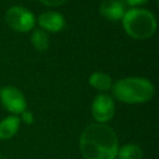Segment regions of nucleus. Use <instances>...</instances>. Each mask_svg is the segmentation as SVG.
Listing matches in <instances>:
<instances>
[{
	"label": "nucleus",
	"instance_id": "7",
	"mask_svg": "<svg viewBox=\"0 0 159 159\" xmlns=\"http://www.w3.org/2000/svg\"><path fill=\"white\" fill-rule=\"evenodd\" d=\"M39 25L50 32H58L65 27V17L56 11H45L37 17Z\"/></svg>",
	"mask_w": 159,
	"mask_h": 159
},
{
	"label": "nucleus",
	"instance_id": "1",
	"mask_svg": "<svg viewBox=\"0 0 159 159\" xmlns=\"http://www.w3.org/2000/svg\"><path fill=\"white\" fill-rule=\"evenodd\" d=\"M118 148L116 132L103 123L89 124L80 138V150L84 159H116Z\"/></svg>",
	"mask_w": 159,
	"mask_h": 159
},
{
	"label": "nucleus",
	"instance_id": "6",
	"mask_svg": "<svg viewBox=\"0 0 159 159\" xmlns=\"http://www.w3.org/2000/svg\"><path fill=\"white\" fill-rule=\"evenodd\" d=\"M114 102L113 98L109 94L106 93H101L97 94L92 102V116L93 118L97 120V123H106L108 120H111L114 116Z\"/></svg>",
	"mask_w": 159,
	"mask_h": 159
},
{
	"label": "nucleus",
	"instance_id": "9",
	"mask_svg": "<svg viewBox=\"0 0 159 159\" xmlns=\"http://www.w3.org/2000/svg\"><path fill=\"white\" fill-rule=\"evenodd\" d=\"M20 125V118L17 116H9L0 122V139L12 138Z\"/></svg>",
	"mask_w": 159,
	"mask_h": 159
},
{
	"label": "nucleus",
	"instance_id": "16",
	"mask_svg": "<svg viewBox=\"0 0 159 159\" xmlns=\"http://www.w3.org/2000/svg\"><path fill=\"white\" fill-rule=\"evenodd\" d=\"M0 159H5V158H4V157H2L1 154H0Z\"/></svg>",
	"mask_w": 159,
	"mask_h": 159
},
{
	"label": "nucleus",
	"instance_id": "10",
	"mask_svg": "<svg viewBox=\"0 0 159 159\" xmlns=\"http://www.w3.org/2000/svg\"><path fill=\"white\" fill-rule=\"evenodd\" d=\"M89 84L98 91H108L112 88V78L104 72H93L89 76Z\"/></svg>",
	"mask_w": 159,
	"mask_h": 159
},
{
	"label": "nucleus",
	"instance_id": "13",
	"mask_svg": "<svg viewBox=\"0 0 159 159\" xmlns=\"http://www.w3.org/2000/svg\"><path fill=\"white\" fill-rule=\"evenodd\" d=\"M21 120H22L24 123H26V124H31V123L34 122V116H32V113L29 112V111H24V112L21 113Z\"/></svg>",
	"mask_w": 159,
	"mask_h": 159
},
{
	"label": "nucleus",
	"instance_id": "14",
	"mask_svg": "<svg viewBox=\"0 0 159 159\" xmlns=\"http://www.w3.org/2000/svg\"><path fill=\"white\" fill-rule=\"evenodd\" d=\"M40 1L47 6H58V5L63 4L66 0H40Z\"/></svg>",
	"mask_w": 159,
	"mask_h": 159
},
{
	"label": "nucleus",
	"instance_id": "5",
	"mask_svg": "<svg viewBox=\"0 0 159 159\" xmlns=\"http://www.w3.org/2000/svg\"><path fill=\"white\" fill-rule=\"evenodd\" d=\"M0 101L6 111L14 114H21L27 107L22 92L14 86H5L0 89Z\"/></svg>",
	"mask_w": 159,
	"mask_h": 159
},
{
	"label": "nucleus",
	"instance_id": "11",
	"mask_svg": "<svg viewBox=\"0 0 159 159\" xmlns=\"http://www.w3.org/2000/svg\"><path fill=\"white\" fill-rule=\"evenodd\" d=\"M117 159H142L143 158V150L137 144H124L120 148H118Z\"/></svg>",
	"mask_w": 159,
	"mask_h": 159
},
{
	"label": "nucleus",
	"instance_id": "12",
	"mask_svg": "<svg viewBox=\"0 0 159 159\" xmlns=\"http://www.w3.org/2000/svg\"><path fill=\"white\" fill-rule=\"evenodd\" d=\"M31 42L37 51H46L48 47V37L43 30H34L31 34Z\"/></svg>",
	"mask_w": 159,
	"mask_h": 159
},
{
	"label": "nucleus",
	"instance_id": "8",
	"mask_svg": "<svg viewBox=\"0 0 159 159\" xmlns=\"http://www.w3.org/2000/svg\"><path fill=\"white\" fill-rule=\"evenodd\" d=\"M99 12L108 20L117 21L125 12V2L124 0H103L99 5Z\"/></svg>",
	"mask_w": 159,
	"mask_h": 159
},
{
	"label": "nucleus",
	"instance_id": "2",
	"mask_svg": "<svg viewBox=\"0 0 159 159\" xmlns=\"http://www.w3.org/2000/svg\"><path fill=\"white\" fill-rule=\"evenodd\" d=\"M153 83L143 77H125L112 84L113 96L124 103H144L154 96Z\"/></svg>",
	"mask_w": 159,
	"mask_h": 159
},
{
	"label": "nucleus",
	"instance_id": "15",
	"mask_svg": "<svg viewBox=\"0 0 159 159\" xmlns=\"http://www.w3.org/2000/svg\"><path fill=\"white\" fill-rule=\"evenodd\" d=\"M148 0H124L125 4L128 5H132V6H137V5H140V4H144L147 2Z\"/></svg>",
	"mask_w": 159,
	"mask_h": 159
},
{
	"label": "nucleus",
	"instance_id": "4",
	"mask_svg": "<svg viewBox=\"0 0 159 159\" xmlns=\"http://www.w3.org/2000/svg\"><path fill=\"white\" fill-rule=\"evenodd\" d=\"M5 20H6L7 25L17 32L30 31L35 25L34 14L24 6H12V7H10L6 11Z\"/></svg>",
	"mask_w": 159,
	"mask_h": 159
},
{
	"label": "nucleus",
	"instance_id": "3",
	"mask_svg": "<svg viewBox=\"0 0 159 159\" xmlns=\"http://www.w3.org/2000/svg\"><path fill=\"white\" fill-rule=\"evenodd\" d=\"M122 21L125 32L130 37L137 40L150 37L157 29L155 16L145 9L132 7L129 10H125Z\"/></svg>",
	"mask_w": 159,
	"mask_h": 159
}]
</instances>
